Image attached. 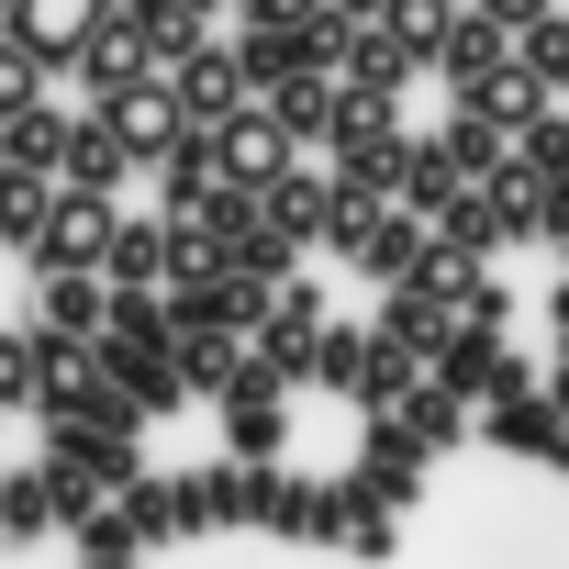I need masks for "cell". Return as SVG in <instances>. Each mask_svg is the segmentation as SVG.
<instances>
[{"label":"cell","instance_id":"cell-24","mask_svg":"<svg viewBox=\"0 0 569 569\" xmlns=\"http://www.w3.org/2000/svg\"><path fill=\"white\" fill-rule=\"evenodd\" d=\"M68 123H79V112H57V101H23L12 123H0V168H46V179H57V146H68Z\"/></svg>","mask_w":569,"mask_h":569},{"label":"cell","instance_id":"cell-11","mask_svg":"<svg viewBox=\"0 0 569 569\" xmlns=\"http://www.w3.org/2000/svg\"><path fill=\"white\" fill-rule=\"evenodd\" d=\"M458 190H469V168H458V146H447V134H402V179H391V201L436 223V212H447Z\"/></svg>","mask_w":569,"mask_h":569},{"label":"cell","instance_id":"cell-9","mask_svg":"<svg viewBox=\"0 0 569 569\" xmlns=\"http://www.w3.org/2000/svg\"><path fill=\"white\" fill-rule=\"evenodd\" d=\"M101 12H112V0H12V34H23L46 68H79V46L101 34Z\"/></svg>","mask_w":569,"mask_h":569},{"label":"cell","instance_id":"cell-30","mask_svg":"<svg viewBox=\"0 0 569 569\" xmlns=\"http://www.w3.org/2000/svg\"><path fill=\"white\" fill-rule=\"evenodd\" d=\"M425 234H436V246H447V257H469V268H480V257H491V246H502V223H491V201H480V190H458V201H447V212H436V223H425Z\"/></svg>","mask_w":569,"mask_h":569},{"label":"cell","instance_id":"cell-29","mask_svg":"<svg viewBox=\"0 0 569 569\" xmlns=\"http://www.w3.org/2000/svg\"><path fill=\"white\" fill-rule=\"evenodd\" d=\"M336 79H347V90H380V101H391V90L413 79V57H402V46H391L380 23H358V46H347V68H336Z\"/></svg>","mask_w":569,"mask_h":569},{"label":"cell","instance_id":"cell-8","mask_svg":"<svg viewBox=\"0 0 569 569\" xmlns=\"http://www.w3.org/2000/svg\"><path fill=\"white\" fill-rule=\"evenodd\" d=\"M79 79H90V101H112V90H134V79H168V68H157V46H146V23L123 12V0L101 12V34L79 46Z\"/></svg>","mask_w":569,"mask_h":569},{"label":"cell","instance_id":"cell-14","mask_svg":"<svg viewBox=\"0 0 569 569\" xmlns=\"http://www.w3.org/2000/svg\"><path fill=\"white\" fill-rule=\"evenodd\" d=\"M447 325H458V313L425 291V279H380V347H402V358H436V347H447Z\"/></svg>","mask_w":569,"mask_h":569},{"label":"cell","instance_id":"cell-10","mask_svg":"<svg viewBox=\"0 0 569 569\" xmlns=\"http://www.w3.org/2000/svg\"><path fill=\"white\" fill-rule=\"evenodd\" d=\"M101 279H112V291H168V212H112Z\"/></svg>","mask_w":569,"mask_h":569},{"label":"cell","instance_id":"cell-35","mask_svg":"<svg viewBox=\"0 0 569 569\" xmlns=\"http://www.w3.org/2000/svg\"><path fill=\"white\" fill-rule=\"evenodd\" d=\"M223 413H234V425H223V447H234L246 469H268V458H279V402H223Z\"/></svg>","mask_w":569,"mask_h":569},{"label":"cell","instance_id":"cell-41","mask_svg":"<svg viewBox=\"0 0 569 569\" xmlns=\"http://www.w3.org/2000/svg\"><path fill=\"white\" fill-rule=\"evenodd\" d=\"M469 12H491V23H513V34H525L536 12H558V0H469Z\"/></svg>","mask_w":569,"mask_h":569},{"label":"cell","instance_id":"cell-7","mask_svg":"<svg viewBox=\"0 0 569 569\" xmlns=\"http://www.w3.org/2000/svg\"><path fill=\"white\" fill-rule=\"evenodd\" d=\"M101 246H112V201H101V190H57V212H46V234H34V279L101 268Z\"/></svg>","mask_w":569,"mask_h":569},{"label":"cell","instance_id":"cell-21","mask_svg":"<svg viewBox=\"0 0 569 569\" xmlns=\"http://www.w3.org/2000/svg\"><path fill=\"white\" fill-rule=\"evenodd\" d=\"M558 425H569V413H558L547 391H502V402H491V447H502V458H558Z\"/></svg>","mask_w":569,"mask_h":569},{"label":"cell","instance_id":"cell-1","mask_svg":"<svg viewBox=\"0 0 569 569\" xmlns=\"http://www.w3.org/2000/svg\"><path fill=\"white\" fill-rule=\"evenodd\" d=\"M90 112L112 123V146H123L134 168H168V157L201 134V123H190V101H179L168 79H134V90H112V101H90Z\"/></svg>","mask_w":569,"mask_h":569},{"label":"cell","instance_id":"cell-13","mask_svg":"<svg viewBox=\"0 0 569 569\" xmlns=\"http://www.w3.org/2000/svg\"><path fill=\"white\" fill-rule=\"evenodd\" d=\"M168 536H190V525H179V480L134 469V480L112 491V547H134V558H146V547H168Z\"/></svg>","mask_w":569,"mask_h":569},{"label":"cell","instance_id":"cell-23","mask_svg":"<svg viewBox=\"0 0 569 569\" xmlns=\"http://www.w3.org/2000/svg\"><path fill=\"white\" fill-rule=\"evenodd\" d=\"M268 112H279L291 146H325V123H336V68H291V79L268 90Z\"/></svg>","mask_w":569,"mask_h":569},{"label":"cell","instance_id":"cell-37","mask_svg":"<svg viewBox=\"0 0 569 569\" xmlns=\"http://www.w3.org/2000/svg\"><path fill=\"white\" fill-rule=\"evenodd\" d=\"M513 157L536 168V190H569V123H558V112H547V123H525V134H513Z\"/></svg>","mask_w":569,"mask_h":569},{"label":"cell","instance_id":"cell-22","mask_svg":"<svg viewBox=\"0 0 569 569\" xmlns=\"http://www.w3.org/2000/svg\"><path fill=\"white\" fill-rule=\"evenodd\" d=\"M336 547H347V558H369V569L402 547V525H391V502H380L369 480H336Z\"/></svg>","mask_w":569,"mask_h":569},{"label":"cell","instance_id":"cell-42","mask_svg":"<svg viewBox=\"0 0 569 569\" xmlns=\"http://www.w3.org/2000/svg\"><path fill=\"white\" fill-rule=\"evenodd\" d=\"M536 234H547V246L569 257V190H547V223H536Z\"/></svg>","mask_w":569,"mask_h":569},{"label":"cell","instance_id":"cell-27","mask_svg":"<svg viewBox=\"0 0 569 569\" xmlns=\"http://www.w3.org/2000/svg\"><path fill=\"white\" fill-rule=\"evenodd\" d=\"M447 23H458V0H380V34H391V46H402L413 68H436Z\"/></svg>","mask_w":569,"mask_h":569},{"label":"cell","instance_id":"cell-19","mask_svg":"<svg viewBox=\"0 0 569 569\" xmlns=\"http://www.w3.org/2000/svg\"><path fill=\"white\" fill-rule=\"evenodd\" d=\"M391 425H402V436H413L425 458H436V447H469V402H458V391H447L436 369H425V380H413V391L391 402Z\"/></svg>","mask_w":569,"mask_h":569},{"label":"cell","instance_id":"cell-39","mask_svg":"<svg viewBox=\"0 0 569 569\" xmlns=\"http://www.w3.org/2000/svg\"><path fill=\"white\" fill-rule=\"evenodd\" d=\"M0 536H46V469L0 480Z\"/></svg>","mask_w":569,"mask_h":569},{"label":"cell","instance_id":"cell-45","mask_svg":"<svg viewBox=\"0 0 569 569\" xmlns=\"http://www.w3.org/2000/svg\"><path fill=\"white\" fill-rule=\"evenodd\" d=\"M0 23H12V0H0Z\"/></svg>","mask_w":569,"mask_h":569},{"label":"cell","instance_id":"cell-5","mask_svg":"<svg viewBox=\"0 0 569 569\" xmlns=\"http://www.w3.org/2000/svg\"><path fill=\"white\" fill-rule=\"evenodd\" d=\"M325 212H336V168H302V157L257 190V223L291 246V257H302V246H325Z\"/></svg>","mask_w":569,"mask_h":569},{"label":"cell","instance_id":"cell-16","mask_svg":"<svg viewBox=\"0 0 569 569\" xmlns=\"http://www.w3.org/2000/svg\"><path fill=\"white\" fill-rule=\"evenodd\" d=\"M123 168H134V157L112 146V123H101V112H79V123H68V146H57V190H101V201H112V190H123Z\"/></svg>","mask_w":569,"mask_h":569},{"label":"cell","instance_id":"cell-18","mask_svg":"<svg viewBox=\"0 0 569 569\" xmlns=\"http://www.w3.org/2000/svg\"><path fill=\"white\" fill-rule=\"evenodd\" d=\"M502 57H513V23H491V12H469V0H458V23H447V46H436V79L469 90V79L502 68Z\"/></svg>","mask_w":569,"mask_h":569},{"label":"cell","instance_id":"cell-34","mask_svg":"<svg viewBox=\"0 0 569 569\" xmlns=\"http://www.w3.org/2000/svg\"><path fill=\"white\" fill-rule=\"evenodd\" d=\"M23 101H46V57H34L12 23H0V123H12Z\"/></svg>","mask_w":569,"mask_h":569},{"label":"cell","instance_id":"cell-40","mask_svg":"<svg viewBox=\"0 0 569 569\" xmlns=\"http://www.w3.org/2000/svg\"><path fill=\"white\" fill-rule=\"evenodd\" d=\"M101 336H179L168 325V291H112V325Z\"/></svg>","mask_w":569,"mask_h":569},{"label":"cell","instance_id":"cell-3","mask_svg":"<svg viewBox=\"0 0 569 569\" xmlns=\"http://www.w3.org/2000/svg\"><path fill=\"white\" fill-rule=\"evenodd\" d=\"M425 369H436L458 402H502V391H536V369L502 347V325H447V347H436Z\"/></svg>","mask_w":569,"mask_h":569},{"label":"cell","instance_id":"cell-15","mask_svg":"<svg viewBox=\"0 0 569 569\" xmlns=\"http://www.w3.org/2000/svg\"><path fill=\"white\" fill-rule=\"evenodd\" d=\"M168 90H179V101H190V123H223V112H234V101H257V90H246V68H234V57H223V46H190V57H179V68H168Z\"/></svg>","mask_w":569,"mask_h":569},{"label":"cell","instance_id":"cell-6","mask_svg":"<svg viewBox=\"0 0 569 569\" xmlns=\"http://www.w3.org/2000/svg\"><path fill=\"white\" fill-rule=\"evenodd\" d=\"M458 112H469V123H491V134H525V123H547V112H558V90H547L525 57H502V68H480V79L458 90Z\"/></svg>","mask_w":569,"mask_h":569},{"label":"cell","instance_id":"cell-20","mask_svg":"<svg viewBox=\"0 0 569 569\" xmlns=\"http://www.w3.org/2000/svg\"><path fill=\"white\" fill-rule=\"evenodd\" d=\"M369 358H380V325H336V313H325V336H313V358H302V380H325V391H347V402H358V380H369Z\"/></svg>","mask_w":569,"mask_h":569},{"label":"cell","instance_id":"cell-26","mask_svg":"<svg viewBox=\"0 0 569 569\" xmlns=\"http://www.w3.org/2000/svg\"><path fill=\"white\" fill-rule=\"evenodd\" d=\"M46 212H57V179H46V168H0V246H23V257H34Z\"/></svg>","mask_w":569,"mask_h":569},{"label":"cell","instance_id":"cell-36","mask_svg":"<svg viewBox=\"0 0 569 569\" xmlns=\"http://www.w3.org/2000/svg\"><path fill=\"white\" fill-rule=\"evenodd\" d=\"M513 57H525V68H536V79L558 90V79H569V12H536V23L513 34Z\"/></svg>","mask_w":569,"mask_h":569},{"label":"cell","instance_id":"cell-4","mask_svg":"<svg viewBox=\"0 0 569 569\" xmlns=\"http://www.w3.org/2000/svg\"><path fill=\"white\" fill-rule=\"evenodd\" d=\"M101 369H112V391H123L134 413H179V402H190L179 336H101Z\"/></svg>","mask_w":569,"mask_h":569},{"label":"cell","instance_id":"cell-17","mask_svg":"<svg viewBox=\"0 0 569 569\" xmlns=\"http://www.w3.org/2000/svg\"><path fill=\"white\" fill-rule=\"evenodd\" d=\"M34 325H46V336H101V325H112V279H101V268H57L46 302H34Z\"/></svg>","mask_w":569,"mask_h":569},{"label":"cell","instance_id":"cell-38","mask_svg":"<svg viewBox=\"0 0 569 569\" xmlns=\"http://www.w3.org/2000/svg\"><path fill=\"white\" fill-rule=\"evenodd\" d=\"M413 380H425V358H402V347H380V358H369V380H358V413H391V402H402Z\"/></svg>","mask_w":569,"mask_h":569},{"label":"cell","instance_id":"cell-33","mask_svg":"<svg viewBox=\"0 0 569 569\" xmlns=\"http://www.w3.org/2000/svg\"><path fill=\"white\" fill-rule=\"evenodd\" d=\"M179 380H190V391H223V380H234V336H223V325H190V336H179Z\"/></svg>","mask_w":569,"mask_h":569},{"label":"cell","instance_id":"cell-25","mask_svg":"<svg viewBox=\"0 0 569 569\" xmlns=\"http://www.w3.org/2000/svg\"><path fill=\"white\" fill-rule=\"evenodd\" d=\"M358 268H369V279H413V268H425V212H402V201H380V223H369V246H358Z\"/></svg>","mask_w":569,"mask_h":569},{"label":"cell","instance_id":"cell-32","mask_svg":"<svg viewBox=\"0 0 569 569\" xmlns=\"http://www.w3.org/2000/svg\"><path fill=\"white\" fill-rule=\"evenodd\" d=\"M179 223H201L212 246H234V234H257V190H234V179H212V190H201V212H179Z\"/></svg>","mask_w":569,"mask_h":569},{"label":"cell","instance_id":"cell-28","mask_svg":"<svg viewBox=\"0 0 569 569\" xmlns=\"http://www.w3.org/2000/svg\"><path fill=\"white\" fill-rule=\"evenodd\" d=\"M234 68H246V90L268 101L279 79H291V68H302V34H291V23H246V46H234Z\"/></svg>","mask_w":569,"mask_h":569},{"label":"cell","instance_id":"cell-12","mask_svg":"<svg viewBox=\"0 0 569 569\" xmlns=\"http://www.w3.org/2000/svg\"><path fill=\"white\" fill-rule=\"evenodd\" d=\"M358 480H369V491H380L391 513H413V502H425V447H413V436H402L391 413H369V447H358Z\"/></svg>","mask_w":569,"mask_h":569},{"label":"cell","instance_id":"cell-31","mask_svg":"<svg viewBox=\"0 0 569 569\" xmlns=\"http://www.w3.org/2000/svg\"><path fill=\"white\" fill-rule=\"evenodd\" d=\"M34 380H46V325H0V413H34Z\"/></svg>","mask_w":569,"mask_h":569},{"label":"cell","instance_id":"cell-43","mask_svg":"<svg viewBox=\"0 0 569 569\" xmlns=\"http://www.w3.org/2000/svg\"><path fill=\"white\" fill-rule=\"evenodd\" d=\"M536 391H547V402H558V413H569V358H558V369H547V380H536Z\"/></svg>","mask_w":569,"mask_h":569},{"label":"cell","instance_id":"cell-44","mask_svg":"<svg viewBox=\"0 0 569 569\" xmlns=\"http://www.w3.org/2000/svg\"><path fill=\"white\" fill-rule=\"evenodd\" d=\"M336 12H347V23H380V0H336Z\"/></svg>","mask_w":569,"mask_h":569},{"label":"cell","instance_id":"cell-2","mask_svg":"<svg viewBox=\"0 0 569 569\" xmlns=\"http://www.w3.org/2000/svg\"><path fill=\"white\" fill-rule=\"evenodd\" d=\"M201 157H212V179H234V190H268V179L291 168L302 146L279 134V112H268V101H234L223 123H201Z\"/></svg>","mask_w":569,"mask_h":569}]
</instances>
